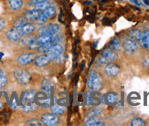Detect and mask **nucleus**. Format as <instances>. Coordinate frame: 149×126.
Returning <instances> with one entry per match:
<instances>
[{
	"label": "nucleus",
	"mask_w": 149,
	"mask_h": 126,
	"mask_svg": "<svg viewBox=\"0 0 149 126\" xmlns=\"http://www.w3.org/2000/svg\"><path fill=\"white\" fill-rule=\"evenodd\" d=\"M87 86L91 90L99 91L102 87V79L96 71H92L89 75Z\"/></svg>",
	"instance_id": "nucleus-1"
},
{
	"label": "nucleus",
	"mask_w": 149,
	"mask_h": 126,
	"mask_svg": "<svg viewBox=\"0 0 149 126\" xmlns=\"http://www.w3.org/2000/svg\"><path fill=\"white\" fill-rule=\"evenodd\" d=\"M118 58V54L115 51L112 50L111 49H105L102 52V54L99 58V62L102 65H107L113 63L114 61Z\"/></svg>",
	"instance_id": "nucleus-2"
},
{
	"label": "nucleus",
	"mask_w": 149,
	"mask_h": 126,
	"mask_svg": "<svg viewBox=\"0 0 149 126\" xmlns=\"http://www.w3.org/2000/svg\"><path fill=\"white\" fill-rule=\"evenodd\" d=\"M14 77L16 79V81L22 85H27L31 81L30 73L28 70H23V69H18V70H15Z\"/></svg>",
	"instance_id": "nucleus-3"
},
{
	"label": "nucleus",
	"mask_w": 149,
	"mask_h": 126,
	"mask_svg": "<svg viewBox=\"0 0 149 126\" xmlns=\"http://www.w3.org/2000/svg\"><path fill=\"white\" fill-rule=\"evenodd\" d=\"M56 13H57V10L55 6H49L47 8H45L44 10L41 11L40 17H38L37 21L38 23H46L49 19L52 18L56 16Z\"/></svg>",
	"instance_id": "nucleus-4"
},
{
	"label": "nucleus",
	"mask_w": 149,
	"mask_h": 126,
	"mask_svg": "<svg viewBox=\"0 0 149 126\" xmlns=\"http://www.w3.org/2000/svg\"><path fill=\"white\" fill-rule=\"evenodd\" d=\"M86 102L89 106H98L102 103V95L97 90H90L86 95Z\"/></svg>",
	"instance_id": "nucleus-5"
},
{
	"label": "nucleus",
	"mask_w": 149,
	"mask_h": 126,
	"mask_svg": "<svg viewBox=\"0 0 149 126\" xmlns=\"http://www.w3.org/2000/svg\"><path fill=\"white\" fill-rule=\"evenodd\" d=\"M34 102L38 106H40V107H49L50 103L49 95L45 93L44 91L36 92Z\"/></svg>",
	"instance_id": "nucleus-6"
},
{
	"label": "nucleus",
	"mask_w": 149,
	"mask_h": 126,
	"mask_svg": "<svg viewBox=\"0 0 149 126\" xmlns=\"http://www.w3.org/2000/svg\"><path fill=\"white\" fill-rule=\"evenodd\" d=\"M63 46L61 44H54L49 48V51L46 53V55L49 57L50 61H55L59 58L63 52Z\"/></svg>",
	"instance_id": "nucleus-7"
},
{
	"label": "nucleus",
	"mask_w": 149,
	"mask_h": 126,
	"mask_svg": "<svg viewBox=\"0 0 149 126\" xmlns=\"http://www.w3.org/2000/svg\"><path fill=\"white\" fill-rule=\"evenodd\" d=\"M41 122L43 124L45 125H48V126H53L59 123L60 122V118L57 114L54 113H46V114H43L41 116Z\"/></svg>",
	"instance_id": "nucleus-8"
},
{
	"label": "nucleus",
	"mask_w": 149,
	"mask_h": 126,
	"mask_svg": "<svg viewBox=\"0 0 149 126\" xmlns=\"http://www.w3.org/2000/svg\"><path fill=\"white\" fill-rule=\"evenodd\" d=\"M36 57L37 56H36V54H34V53H24V54L20 55L17 58V63L22 66L29 65L31 62L34 61Z\"/></svg>",
	"instance_id": "nucleus-9"
},
{
	"label": "nucleus",
	"mask_w": 149,
	"mask_h": 126,
	"mask_svg": "<svg viewBox=\"0 0 149 126\" xmlns=\"http://www.w3.org/2000/svg\"><path fill=\"white\" fill-rule=\"evenodd\" d=\"M17 30L19 32V34H20L22 37L23 36H26V35H29L31 33H33L36 29L35 26L31 23H29L27 22L26 24H24L23 26H18V28H16Z\"/></svg>",
	"instance_id": "nucleus-10"
},
{
	"label": "nucleus",
	"mask_w": 149,
	"mask_h": 126,
	"mask_svg": "<svg viewBox=\"0 0 149 126\" xmlns=\"http://www.w3.org/2000/svg\"><path fill=\"white\" fill-rule=\"evenodd\" d=\"M124 48L128 53H134L137 50V44L134 39L127 38L124 40Z\"/></svg>",
	"instance_id": "nucleus-11"
},
{
	"label": "nucleus",
	"mask_w": 149,
	"mask_h": 126,
	"mask_svg": "<svg viewBox=\"0 0 149 126\" xmlns=\"http://www.w3.org/2000/svg\"><path fill=\"white\" fill-rule=\"evenodd\" d=\"M105 74L109 77H115L119 74L120 72V67L117 64H107L104 69Z\"/></svg>",
	"instance_id": "nucleus-12"
},
{
	"label": "nucleus",
	"mask_w": 149,
	"mask_h": 126,
	"mask_svg": "<svg viewBox=\"0 0 149 126\" xmlns=\"http://www.w3.org/2000/svg\"><path fill=\"white\" fill-rule=\"evenodd\" d=\"M6 36L8 38V40H10L11 42H17L21 39L22 36L19 34V32L17 30V29H11L9 30L6 31Z\"/></svg>",
	"instance_id": "nucleus-13"
},
{
	"label": "nucleus",
	"mask_w": 149,
	"mask_h": 126,
	"mask_svg": "<svg viewBox=\"0 0 149 126\" xmlns=\"http://www.w3.org/2000/svg\"><path fill=\"white\" fill-rule=\"evenodd\" d=\"M51 61L49 58V57L46 55V54H41L40 56H38L35 58L34 59V64L37 67H45V66H47L49 64Z\"/></svg>",
	"instance_id": "nucleus-14"
},
{
	"label": "nucleus",
	"mask_w": 149,
	"mask_h": 126,
	"mask_svg": "<svg viewBox=\"0 0 149 126\" xmlns=\"http://www.w3.org/2000/svg\"><path fill=\"white\" fill-rule=\"evenodd\" d=\"M41 11L38 10V9H36V8H33V9H30L29 11L26 12L25 14V17L28 19V20H32V21H37L38 17H40V15Z\"/></svg>",
	"instance_id": "nucleus-15"
},
{
	"label": "nucleus",
	"mask_w": 149,
	"mask_h": 126,
	"mask_svg": "<svg viewBox=\"0 0 149 126\" xmlns=\"http://www.w3.org/2000/svg\"><path fill=\"white\" fill-rule=\"evenodd\" d=\"M36 91L34 90H28L23 93V103L34 102Z\"/></svg>",
	"instance_id": "nucleus-16"
},
{
	"label": "nucleus",
	"mask_w": 149,
	"mask_h": 126,
	"mask_svg": "<svg viewBox=\"0 0 149 126\" xmlns=\"http://www.w3.org/2000/svg\"><path fill=\"white\" fill-rule=\"evenodd\" d=\"M109 47L113 51H122L123 49H124V46H123L121 40L118 38H113L111 40V42H110V44H109Z\"/></svg>",
	"instance_id": "nucleus-17"
},
{
	"label": "nucleus",
	"mask_w": 149,
	"mask_h": 126,
	"mask_svg": "<svg viewBox=\"0 0 149 126\" xmlns=\"http://www.w3.org/2000/svg\"><path fill=\"white\" fill-rule=\"evenodd\" d=\"M140 43L145 49L149 51V30H146L142 33Z\"/></svg>",
	"instance_id": "nucleus-18"
},
{
	"label": "nucleus",
	"mask_w": 149,
	"mask_h": 126,
	"mask_svg": "<svg viewBox=\"0 0 149 126\" xmlns=\"http://www.w3.org/2000/svg\"><path fill=\"white\" fill-rule=\"evenodd\" d=\"M105 97V103H108L110 105L114 104L118 102V95L115 92H108L107 94L104 95Z\"/></svg>",
	"instance_id": "nucleus-19"
},
{
	"label": "nucleus",
	"mask_w": 149,
	"mask_h": 126,
	"mask_svg": "<svg viewBox=\"0 0 149 126\" xmlns=\"http://www.w3.org/2000/svg\"><path fill=\"white\" fill-rule=\"evenodd\" d=\"M55 36H51L48 33H44V34H40L37 38V41L40 43V45L41 44H45V43H48V42H50L52 41V39Z\"/></svg>",
	"instance_id": "nucleus-20"
},
{
	"label": "nucleus",
	"mask_w": 149,
	"mask_h": 126,
	"mask_svg": "<svg viewBox=\"0 0 149 126\" xmlns=\"http://www.w3.org/2000/svg\"><path fill=\"white\" fill-rule=\"evenodd\" d=\"M60 31V26L58 24H50L47 26V30L45 33H48V34L51 36H56Z\"/></svg>",
	"instance_id": "nucleus-21"
},
{
	"label": "nucleus",
	"mask_w": 149,
	"mask_h": 126,
	"mask_svg": "<svg viewBox=\"0 0 149 126\" xmlns=\"http://www.w3.org/2000/svg\"><path fill=\"white\" fill-rule=\"evenodd\" d=\"M10 8L13 10H19L23 6V0H8Z\"/></svg>",
	"instance_id": "nucleus-22"
},
{
	"label": "nucleus",
	"mask_w": 149,
	"mask_h": 126,
	"mask_svg": "<svg viewBox=\"0 0 149 126\" xmlns=\"http://www.w3.org/2000/svg\"><path fill=\"white\" fill-rule=\"evenodd\" d=\"M128 37L132 39H134V40H136V41L140 42L141 37H142V32L138 29H133L131 31H129Z\"/></svg>",
	"instance_id": "nucleus-23"
},
{
	"label": "nucleus",
	"mask_w": 149,
	"mask_h": 126,
	"mask_svg": "<svg viewBox=\"0 0 149 126\" xmlns=\"http://www.w3.org/2000/svg\"><path fill=\"white\" fill-rule=\"evenodd\" d=\"M85 125L99 126V125H103V123H102L98 118H96V116H93V117H89V119L85 122Z\"/></svg>",
	"instance_id": "nucleus-24"
},
{
	"label": "nucleus",
	"mask_w": 149,
	"mask_h": 126,
	"mask_svg": "<svg viewBox=\"0 0 149 126\" xmlns=\"http://www.w3.org/2000/svg\"><path fill=\"white\" fill-rule=\"evenodd\" d=\"M50 111H51V112H52V113H54V114L61 115V114H63V113H64V111H65V109H64V106L60 105V104H57V105L51 106Z\"/></svg>",
	"instance_id": "nucleus-25"
},
{
	"label": "nucleus",
	"mask_w": 149,
	"mask_h": 126,
	"mask_svg": "<svg viewBox=\"0 0 149 126\" xmlns=\"http://www.w3.org/2000/svg\"><path fill=\"white\" fill-rule=\"evenodd\" d=\"M52 45H53L52 41L48 42V43H45V44H41L40 47L38 48V51L40 52V53H41V54H46V53L49 51V48Z\"/></svg>",
	"instance_id": "nucleus-26"
},
{
	"label": "nucleus",
	"mask_w": 149,
	"mask_h": 126,
	"mask_svg": "<svg viewBox=\"0 0 149 126\" xmlns=\"http://www.w3.org/2000/svg\"><path fill=\"white\" fill-rule=\"evenodd\" d=\"M50 6V3L48 1V0H46V1H43V2H40V3L35 4V5H34V8L42 11V10H44L45 8H47L48 6Z\"/></svg>",
	"instance_id": "nucleus-27"
},
{
	"label": "nucleus",
	"mask_w": 149,
	"mask_h": 126,
	"mask_svg": "<svg viewBox=\"0 0 149 126\" xmlns=\"http://www.w3.org/2000/svg\"><path fill=\"white\" fill-rule=\"evenodd\" d=\"M37 106L38 105L34 102H31V103H23L22 107H23V110L25 111L29 112V111H34L37 108Z\"/></svg>",
	"instance_id": "nucleus-28"
},
{
	"label": "nucleus",
	"mask_w": 149,
	"mask_h": 126,
	"mask_svg": "<svg viewBox=\"0 0 149 126\" xmlns=\"http://www.w3.org/2000/svg\"><path fill=\"white\" fill-rule=\"evenodd\" d=\"M132 126H143L146 124L145 121L143 120V119L141 118H135L134 119V120L131 121V123H130Z\"/></svg>",
	"instance_id": "nucleus-29"
},
{
	"label": "nucleus",
	"mask_w": 149,
	"mask_h": 126,
	"mask_svg": "<svg viewBox=\"0 0 149 126\" xmlns=\"http://www.w3.org/2000/svg\"><path fill=\"white\" fill-rule=\"evenodd\" d=\"M102 112V110L100 109V108H96V109H93L92 111H90L88 112L87 116L88 117H93V116H98L100 115L101 113Z\"/></svg>",
	"instance_id": "nucleus-30"
},
{
	"label": "nucleus",
	"mask_w": 149,
	"mask_h": 126,
	"mask_svg": "<svg viewBox=\"0 0 149 126\" xmlns=\"http://www.w3.org/2000/svg\"><path fill=\"white\" fill-rule=\"evenodd\" d=\"M8 82V79L5 74H1L0 75V89H2L4 87H6V84Z\"/></svg>",
	"instance_id": "nucleus-31"
},
{
	"label": "nucleus",
	"mask_w": 149,
	"mask_h": 126,
	"mask_svg": "<svg viewBox=\"0 0 149 126\" xmlns=\"http://www.w3.org/2000/svg\"><path fill=\"white\" fill-rule=\"evenodd\" d=\"M27 22H28V19L26 18V17H20V18L17 19V20L15 21L14 26H15V28H18V26H23L24 24H26Z\"/></svg>",
	"instance_id": "nucleus-32"
},
{
	"label": "nucleus",
	"mask_w": 149,
	"mask_h": 126,
	"mask_svg": "<svg viewBox=\"0 0 149 126\" xmlns=\"http://www.w3.org/2000/svg\"><path fill=\"white\" fill-rule=\"evenodd\" d=\"M27 125H35V126H40V125H42V122L41 121H38V120H30V121H28L26 123Z\"/></svg>",
	"instance_id": "nucleus-33"
},
{
	"label": "nucleus",
	"mask_w": 149,
	"mask_h": 126,
	"mask_svg": "<svg viewBox=\"0 0 149 126\" xmlns=\"http://www.w3.org/2000/svg\"><path fill=\"white\" fill-rule=\"evenodd\" d=\"M130 1H131V3L136 5L137 6H145V5L142 3L140 0H130Z\"/></svg>",
	"instance_id": "nucleus-34"
},
{
	"label": "nucleus",
	"mask_w": 149,
	"mask_h": 126,
	"mask_svg": "<svg viewBox=\"0 0 149 126\" xmlns=\"http://www.w3.org/2000/svg\"><path fill=\"white\" fill-rule=\"evenodd\" d=\"M6 21L4 20V19H2V18H0V31H2L3 30V29L6 26Z\"/></svg>",
	"instance_id": "nucleus-35"
},
{
	"label": "nucleus",
	"mask_w": 149,
	"mask_h": 126,
	"mask_svg": "<svg viewBox=\"0 0 149 126\" xmlns=\"http://www.w3.org/2000/svg\"><path fill=\"white\" fill-rule=\"evenodd\" d=\"M143 65H144V67L149 69V58H146L145 59L144 62H143Z\"/></svg>",
	"instance_id": "nucleus-36"
},
{
	"label": "nucleus",
	"mask_w": 149,
	"mask_h": 126,
	"mask_svg": "<svg viewBox=\"0 0 149 126\" xmlns=\"http://www.w3.org/2000/svg\"><path fill=\"white\" fill-rule=\"evenodd\" d=\"M43 1H46V0H30V3L31 4H38V3H40V2H43Z\"/></svg>",
	"instance_id": "nucleus-37"
},
{
	"label": "nucleus",
	"mask_w": 149,
	"mask_h": 126,
	"mask_svg": "<svg viewBox=\"0 0 149 126\" xmlns=\"http://www.w3.org/2000/svg\"><path fill=\"white\" fill-rule=\"evenodd\" d=\"M143 1H144V3H145L146 5L149 6V1H148V0H143Z\"/></svg>",
	"instance_id": "nucleus-38"
},
{
	"label": "nucleus",
	"mask_w": 149,
	"mask_h": 126,
	"mask_svg": "<svg viewBox=\"0 0 149 126\" xmlns=\"http://www.w3.org/2000/svg\"><path fill=\"white\" fill-rule=\"evenodd\" d=\"M1 74H4V71L2 70V69H1V68H0V75H1Z\"/></svg>",
	"instance_id": "nucleus-39"
},
{
	"label": "nucleus",
	"mask_w": 149,
	"mask_h": 126,
	"mask_svg": "<svg viewBox=\"0 0 149 126\" xmlns=\"http://www.w3.org/2000/svg\"><path fill=\"white\" fill-rule=\"evenodd\" d=\"M84 4H86V5H92V2H84Z\"/></svg>",
	"instance_id": "nucleus-40"
}]
</instances>
